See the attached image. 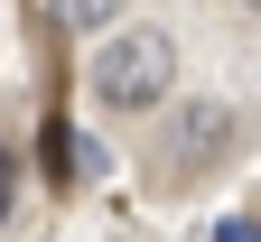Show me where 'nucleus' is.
<instances>
[{
	"label": "nucleus",
	"instance_id": "nucleus-1",
	"mask_svg": "<svg viewBox=\"0 0 261 242\" xmlns=\"http://www.w3.org/2000/svg\"><path fill=\"white\" fill-rule=\"evenodd\" d=\"M93 102L103 112H159L177 84V38L168 28H121V38H103V56H93Z\"/></svg>",
	"mask_w": 261,
	"mask_h": 242
},
{
	"label": "nucleus",
	"instance_id": "nucleus-2",
	"mask_svg": "<svg viewBox=\"0 0 261 242\" xmlns=\"http://www.w3.org/2000/svg\"><path fill=\"white\" fill-rule=\"evenodd\" d=\"M224 140H233V102H187L177 130H168V186H196L224 158Z\"/></svg>",
	"mask_w": 261,
	"mask_h": 242
},
{
	"label": "nucleus",
	"instance_id": "nucleus-3",
	"mask_svg": "<svg viewBox=\"0 0 261 242\" xmlns=\"http://www.w3.org/2000/svg\"><path fill=\"white\" fill-rule=\"evenodd\" d=\"M47 19L65 28V38H84V28H112L121 19V0H47Z\"/></svg>",
	"mask_w": 261,
	"mask_h": 242
},
{
	"label": "nucleus",
	"instance_id": "nucleus-4",
	"mask_svg": "<svg viewBox=\"0 0 261 242\" xmlns=\"http://www.w3.org/2000/svg\"><path fill=\"white\" fill-rule=\"evenodd\" d=\"M10 205H19V140H0V224H10Z\"/></svg>",
	"mask_w": 261,
	"mask_h": 242
},
{
	"label": "nucleus",
	"instance_id": "nucleus-5",
	"mask_svg": "<svg viewBox=\"0 0 261 242\" xmlns=\"http://www.w3.org/2000/svg\"><path fill=\"white\" fill-rule=\"evenodd\" d=\"M243 10H252V19H261V0H243Z\"/></svg>",
	"mask_w": 261,
	"mask_h": 242
}]
</instances>
